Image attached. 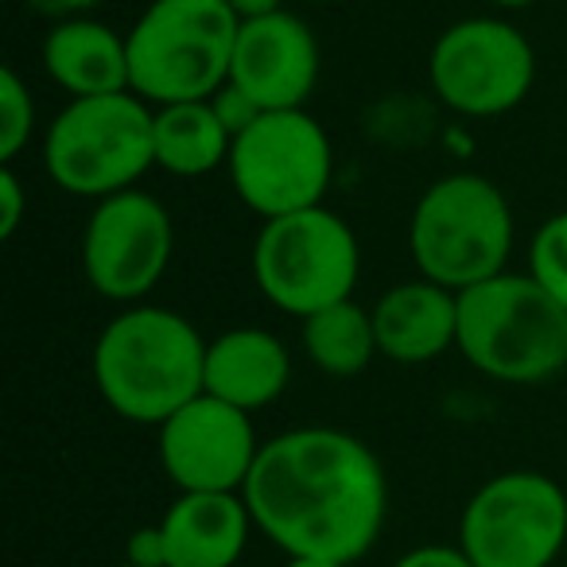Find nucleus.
Returning a JSON list of instances; mask_svg holds the SVG:
<instances>
[{"label":"nucleus","instance_id":"obj_1","mask_svg":"<svg viewBox=\"0 0 567 567\" xmlns=\"http://www.w3.org/2000/svg\"><path fill=\"white\" fill-rule=\"evenodd\" d=\"M252 525L288 559L358 564L389 513L385 466L342 427H292L260 443L241 489Z\"/></svg>","mask_w":567,"mask_h":567},{"label":"nucleus","instance_id":"obj_2","mask_svg":"<svg viewBox=\"0 0 567 567\" xmlns=\"http://www.w3.org/2000/svg\"><path fill=\"white\" fill-rule=\"evenodd\" d=\"M90 370L121 420L159 427L206 393V339L179 311L133 303L102 327Z\"/></svg>","mask_w":567,"mask_h":567},{"label":"nucleus","instance_id":"obj_3","mask_svg":"<svg viewBox=\"0 0 567 567\" xmlns=\"http://www.w3.org/2000/svg\"><path fill=\"white\" fill-rule=\"evenodd\" d=\"M458 354L502 385H544L567 370V311L528 272L458 292Z\"/></svg>","mask_w":567,"mask_h":567},{"label":"nucleus","instance_id":"obj_4","mask_svg":"<svg viewBox=\"0 0 567 567\" xmlns=\"http://www.w3.org/2000/svg\"><path fill=\"white\" fill-rule=\"evenodd\" d=\"M241 20L226 0H152L128 28V86L159 110L206 102L229 82Z\"/></svg>","mask_w":567,"mask_h":567},{"label":"nucleus","instance_id":"obj_5","mask_svg":"<svg viewBox=\"0 0 567 567\" xmlns=\"http://www.w3.org/2000/svg\"><path fill=\"white\" fill-rule=\"evenodd\" d=\"M513 234V210L497 183L478 172H455L420 195L409 221V252L424 280L466 292L505 272Z\"/></svg>","mask_w":567,"mask_h":567},{"label":"nucleus","instance_id":"obj_6","mask_svg":"<svg viewBox=\"0 0 567 567\" xmlns=\"http://www.w3.org/2000/svg\"><path fill=\"white\" fill-rule=\"evenodd\" d=\"M156 110L144 97H74L43 133V167L51 183L79 198H113L133 190L156 167Z\"/></svg>","mask_w":567,"mask_h":567},{"label":"nucleus","instance_id":"obj_7","mask_svg":"<svg viewBox=\"0 0 567 567\" xmlns=\"http://www.w3.org/2000/svg\"><path fill=\"white\" fill-rule=\"evenodd\" d=\"M362 249L342 214L311 206L260 226L252 241V280L284 316L311 319L316 311L354 300Z\"/></svg>","mask_w":567,"mask_h":567},{"label":"nucleus","instance_id":"obj_8","mask_svg":"<svg viewBox=\"0 0 567 567\" xmlns=\"http://www.w3.org/2000/svg\"><path fill=\"white\" fill-rule=\"evenodd\" d=\"M234 195L260 214V221L323 206L334 175V148L327 128L308 110L260 113L229 152Z\"/></svg>","mask_w":567,"mask_h":567},{"label":"nucleus","instance_id":"obj_9","mask_svg":"<svg viewBox=\"0 0 567 567\" xmlns=\"http://www.w3.org/2000/svg\"><path fill=\"white\" fill-rule=\"evenodd\" d=\"M458 548L474 567H551L567 551V494L548 474H497L466 502Z\"/></svg>","mask_w":567,"mask_h":567},{"label":"nucleus","instance_id":"obj_10","mask_svg":"<svg viewBox=\"0 0 567 567\" xmlns=\"http://www.w3.org/2000/svg\"><path fill=\"white\" fill-rule=\"evenodd\" d=\"M536 79V51L520 28L471 17L443 28L427 55V82L447 110L486 121L517 110Z\"/></svg>","mask_w":567,"mask_h":567},{"label":"nucleus","instance_id":"obj_11","mask_svg":"<svg viewBox=\"0 0 567 567\" xmlns=\"http://www.w3.org/2000/svg\"><path fill=\"white\" fill-rule=\"evenodd\" d=\"M175 226L156 195L133 187L102 198L82 229V276L102 300L141 303L164 280Z\"/></svg>","mask_w":567,"mask_h":567},{"label":"nucleus","instance_id":"obj_12","mask_svg":"<svg viewBox=\"0 0 567 567\" xmlns=\"http://www.w3.org/2000/svg\"><path fill=\"white\" fill-rule=\"evenodd\" d=\"M156 451L179 494H241L260 443L249 412L203 393L156 427Z\"/></svg>","mask_w":567,"mask_h":567},{"label":"nucleus","instance_id":"obj_13","mask_svg":"<svg viewBox=\"0 0 567 567\" xmlns=\"http://www.w3.org/2000/svg\"><path fill=\"white\" fill-rule=\"evenodd\" d=\"M229 82L265 113L303 110L319 82V43L296 12H276L237 28Z\"/></svg>","mask_w":567,"mask_h":567},{"label":"nucleus","instance_id":"obj_14","mask_svg":"<svg viewBox=\"0 0 567 567\" xmlns=\"http://www.w3.org/2000/svg\"><path fill=\"white\" fill-rule=\"evenodd\" d=\"M370 311L381 358L396 365L435 362L458 347V292L424 276L393 284Z\"/></svg>","mask_w":567,"mask_h":567},{"label":"nucleus","instance_id":"obj_15","mask_svg":"<svg viewBox=\"0 0 567 567\" xmlns=\"http://www.w3.org/2000/svg\"><path fill=\"white\" fill-rule=\"evenodd\" d=\"M292 381L288 347L265 327H234L206 342V393L241 412H260Z\"/></svg>","mask_w":567,"mask_h":567},{"label":"nucleus","instance_id":"obj_16","mask_svg":"<svg viewBox=\"0 0 567 567\" xmlns=\"http://www.w3.org/2000/svg\"><path fill=\"white\" fill-rule=\"evenodd\" d=\"M252 528L241 494H179L159 517L167 567H234Z\"/></svg>","mask_w":567,"mask_h":567},{"label":"nucleus","instance_id":"obj_17","mask_svg":"<svg viewBox=\"0 0 567 567\" xmlns=\"http://www.w3.org/2000/svg\"><path fill=\"white\" fill-rule=\"evenodd\" d=\"M43 71L74 97L128 94V43L94 17L51 24L43 40Z\"/></svg>","mask_w":567,"mask_h":567},{"label":"nucleus","instance_id":"obj_18","mask_svg":"<svg viewBox=\"0 0 567 567\" xmlns=\"http://www.w3.org/2000/svg\"><path fill=\"white\" fill-rule=\"evenodd\" d=\"M152 144H156V167L179 179H203L229 164L234 136L210 110V102H179L159 105L156 125H152Z\"/></svg>","mask_w":567,"mask_h":567},{"label":"nucleus","instance_id":"obj_19","mask_svg":"<svg viewBox=\"0 0 567 567\" xmlns=\"http://www.w3.org/2000/svg\"><path fill=\"white\" fill-rule=\"evenodd\" d=\"M303 354L327 378H358V373H365L373 358L381 354L378 331H373V311L362 308L358 300L316 311L311 319H303Z\"/></svg>","mask_w":567,"mask_h":567},{"label":"nucleus","instance_id":"obj_20","mask_svg":"<svg viewBox=\"0 0 567 567\" xmlns=\"http://www.w3.org/2000/svg\"><path fill=\"white\" fill-rule=\"evenodd\" d=\"M35 133V97L12 66L0 71V167L17 164Z\"/></svg>","mask_w":567,"mask_h":567},{"label":"nucleus","instance_id":"obj_21","mask_svg":"<svg viewBox=\"0 0 567 567\" xmlns=\"http://www.w3.org/2000/svg\"><path fill=\"white\" fill-rule=\"evenodd\" d=\"M528 276L567 311V210L540 221L528 245Z\"/></svg>","mask_w":567,"mask_h":567},{"label":"nucleus","instance_id":"obj_22","mask_svg":"<svg viewBox=\"0 0 567 567\" xmlns=\"http://www.w3.org/2000/svg\"><path fill=\"white\" fill-rule=\"evenodd\" d=\"M206 102H210V110L218 113V121L226 125V133L234 136V141L260 117V113H265L249 94H245V90H237L234 82H226V86H221L214 97H206Z\"/></svg>","mask_w":567,"mask_h":567},{"label":"nucleus","instance_id":"obj_23","mask_svg":"<svg viewBox=\"0 0 567 567\" xmlns=\"http://www.w3.org/2000/svg\"><path fill=\"white\" fill-rule=\"evenodd\" d=\"M24 210H28V190H24V179L17 175V167L4 164L0 167V237L12 241L24 221Z\"/></svg>","mask_w":567,"mask_h":567},{"label":"nucleus","instance_id":"obj_24","mask_svg":"<svg viewBox=\"0 0 567 567\" xmlns=\"http://www.w3.org/2000/svg\"><path fill=\"white\" fill-rule=\"evenodd\" d=\"M393 567H474L458 544H420V548L404 551Z\"/></svg>","mask_w":567,"mask_h":567},{"label":"nucleus","instance_id":"obj_25","mask_svg":"<svg viewBox=\"0 0 567 567\" xmlns=\"http://www.w3.org/2000/svg\"><path fill=\"white\" fill-rule=\"evenodd\" d=\"M125 559L128 564H141V567H167V548H164V533H159V525L136 528L125 544Z\"/></svg>","mask_w":567,"mask_h":567},{"label":"nucleus","instance_id":"obj_26","mask_svg":"<svg viewBox=\"0 0 567 567\" xmlns=\"http://www.w3.org/2000/svg\"><path fill=\"white\" fill-rule=\"evenodd\" d=\"M35 12L51 17L55 24L63 20H79V17H90V9H97V0H28Z\"/></svg>","mask_w":567,"mask_h":567},{"label":"nucleus","instance_id":"obj_27","mask_svg":"<svg viewBox=\"0 0 567 567\" xmlns=\"http://www.w3.org/2000/svg\"><path fill=\"white\" fill-rule=\"evenodd\" d=\"M226 4H229V12H234V17L241 20V24L284 12V0H226Z\"/></svg>","mask_w":567,"mask_h":567},{"label":"nucleus","instance_id":"obj_28","mask_svg":"<svg viewBox=\"0 0 567 567\" xmlns=\"http://www.w3.org/2000/svg\"><path fill=\"white\" fill-rule=\"evenodd\" d=\"M486 4H494V9H505V12H513V9H533L536 0H486Z\"/></svg>","mask_w":567,"mask_h":567},{"label":"nucleus","instance_id":"obj_29","mask_svg":"<svg viewBox=\"0 0 567 567\" xmlns=\"http://www.w3.org/2000/svg\"><path fill=\"white\" fill-rule=\"evenodd\" d=\"M284 567H347V564H331V559H288Z\"/></svg>","mask_w":567,"mask_h":567},{"label":"nucleus","instance_id":"obj_30","mask_svg":"<svg viewBox=\"0 0 567 567\" xmlns=\"http://www.w3.org/2000/svg\"><path fill=\"white\" fill-rule=\"evenodd\" d=\"M303 4H339V0H303Z\"/></svg>","mask_w":567,"mask_h":567},{"label":"nucleus","instance_id":"obj_31","mask_svg":"<svg viewBox=\"0 0 567 567\" xmlns=\"http://www.w3.org/2000/svg\"><path fill=\"white\" fill-rule=\"evenodd\" d=\"M117 567H141V564H128V559H125V564H117Z\"/></svg>","mask_w":567,"mask_h":567},{"label":"nucleus","instance_id":"obj_32","mask_svg":"<svg viewBox=\"0 0 567 567\" xmlns=\"http://www.w3.org/2000/svg\"><path fill=\"white\" fill-rule=\"evenodd\" d=\"M564 556H567V551H564Z\"/></svg>","mask_w":567,"mask_h":567}]
</instances>
